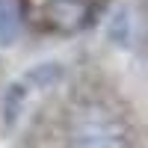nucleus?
I'll list each match as a JSON object with an SVG mask.
<instances>
[{
    "instance_id": "1",
    "label": "nucleus",
    "mask_w": 148,
    "mask_h": 148,
    "mask_svg": "<svg viewBox=\"0 0 148 148\" xmlns=\"http://www.w3.org/2000/svg\"><path fill=\"white\" fill-rule=\"evenodd\" d=\"M68 148H130V127L101 101H83L68 119Z\"/></svg>"
},
{
    "instance_id": "2",
    "label": "nucleus",
    "mask_w": 148,
    "mask_h": 148,
    "mask_svg": "<svg viewBox=\"0 0 148 148\" xmlns=\"http://www.w3.org/2000/svg\"><path fill=\"white\" fill-rule=\"evenodd\" d=\"M42 18L53 33H80L92 21V0H45Z\"/></svg>"
},
{
    "instance_id": "3",
    "label": "nucleus",
    "mask_w": 148,
    "mask_h": 148,
    "mask_svg": "<svg viewBox=\"0 0 148 148\" xmlns=\"http://www.w3.org/2000/svg\"><path fill=\"white\" fill-rule=\"evenodd\" d=\"M21 33V15L15 0H0V45H12Z\"/></svg>"
}]
</instances>
